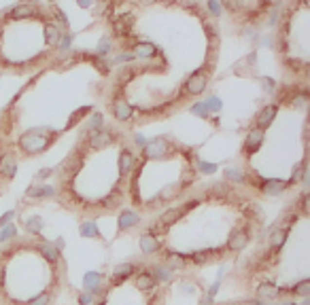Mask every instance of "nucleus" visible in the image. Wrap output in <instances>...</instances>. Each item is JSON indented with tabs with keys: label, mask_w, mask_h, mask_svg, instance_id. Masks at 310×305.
I'll list each match as a JSON object with an SVG mask.
<instances>
[{
	"label": "nucleus",
	"mask_w": 310,
	"mask_h": 305,
	"mask_svg": "<svg viewBox=\"0 0 310 305\" xmlns=\"http://www.w3.org/2000/svg\"><path fill=\"white\" fill-rule=\"evenodd\" d=\"M225 178L232 180V183H242V180H244V174L238 172V169H234V168H230V169H225Z\"/></svg>",
	"instance_id": "29"
},
{
	"label": "nucleus",
	"mask_w": 310,
	"mask_h": 305,
	"mask_svg": "<svg viewBox=\"0 0 310 305\" xmlns=\"http://www.w3.org/2000/svg\"><path fill=\"white\" fill-rule=\"evenodd\" d=\"M119 203H121V193L119 191H113L109 197L102 199V206L104 208H115V206H119Z\"/></svg>",
	"instance_id": "24"
},
{
	"label": "nucleus",
	"mask_w": 310,
	"mask_h": 305,
	"mask_svg": "<svg viewBox=\"0 0 310 305\" xmlns=\"http://www.w3.org/2000/svg\"><path fill=\"white\" fill-rule=\"evenodd\" d=\"M208 9L213 11L215 15H219V4H217V2H208Z\"/></svg>",
	"instance_id": "47"
},
{
	"label": "nucleus",
	"mask_w": 310,
	"mask_h": 305,
	"mask_svg": "<svg viewBox=\"0 0 310 305\" xmlns=\"http://www.w3.org/2000/svg\"><path fill=\"white\" fill-rule=\"evenodd\" d=\"M274 117H276V106L274 104H270V106H266L264 110L259 113V119H257V125H259V132L266 130L268 125L274 121Z\"/></svg>",
	"instance_id": "9"
},
{
	"label": "nucleus",
	"mask_w": 310,
	"mask_h": 305,
	"mask_svg": "<svg viewBox=\"0 0 310 305\" xmlns=\"http://www.w3.org/2000/svg\"><path fill=\"white\" fill-rule=\"evenodd\" d=\"M134 140H136V144H140V146H147V140H145L143 136H140V134H138V136L134 138Z\"/></svg>",
	"instance_id": "50"
},
{
	"label": "nucleus",
	"mask_w": 310,
	"mask_h": 305,
	"mask_svg": "<svg viewBox=\"0 0 310 305\" xmlns=\"http://www.w3.org/2000/svg\"><path fill=\"white\" fill-rule=\"evenodd\" d=\"M168 265H170L172 269H183L185 267V259L181 254H170V256H168Z\"/></svg>",
	"instance_id": "30"
},
{
	"label": "nucleus",
	"mask_w": 310,
	"mask_h": 305,
	"mask_svg": "<svg viewBox=\"0 0 310 305\" xmlns=\"http://www.w3.org/2000/svg\"><path fill=\"white\" fill-rule=\"evenodd\" d=\"M102 125V115L100 113H96L91 117V123H90V130H98V127Z\"/></svg>",
	"instance_id": "40"
},
{
	"label": "nucleus",
	"mask_w": 310,
	"mask_h": 305,
	"mask_svg": "<svg viewBox=\"0 0 310 305\" xmlns=\"http://www.w3.org/2000/svg\"><path fill=\"white\" fill-rule=\"evenodd\" d=\"M113 113H115V117L119 121H130L132 119V106L126 102V100H115Z\"/></svg>",
	"instance_id": "7"
},
{
	"label": "nucleus",
	"mask_w": 310,
	"mask_h": 305,
	"mask_svg": "<svg viewBox=\"0 0 310 305\" xmlns=\"http://www.w3.org/2000/svg\"><path fill=\"white\" fill-rule=\"evenodd\" d=\"M257 185H261L259 189L266 191L268 195H276V193H283L285 189H287V183H283V180H259Z\"/></svg>",
	"instance_id": "6"
},
{
	"label": "nucleus",
	"mask_w": 310,
	"mask_h": 305,
	"mask_svg": "<svg viewBox=\"0 0 310 305\" xmlns=\"http://www.w3.org/2000/svg\"><path fill=\"white\" fill-rule=\"evenodd\" d=\"M191 113H196V115H202V117H208V110L204 104H196V106H191Z\"/></svg>",
	"instance_id": "42"
},
{
	"label": "nucleus",
	"mask_w": 310,
	"mask_h": 305,
	"mask_svg": "<svg viewBox=\"0 0 310 305\" xmlns=\"http://www.w3.org/2000/svg\"><path fill=\"white\" fill-rule=\"evenodd\" d=\"M206 85H208L206 72L198 70V72H194L189 76V81H187V91H189L191 96H198V93H202L204 89H206Z\"/></svg>",
	"instance_id": "2"
},
{
	"label": "nucleus",
	"mask_w": 310,
	"mask_h": 305,
	"mask_svg": "<svg viewBox=\"0 0 310 305\" xmlns=\"http://www.w3.org/2000/svg\"><path fill=\"white\" fill-rule=\"evenodd\" d=\"M183 214H185V208H177V210L172 208V210H168V212L162 216V222H164V225H172V222L179 220Z\"/></svg>",
	"instance_id": "20"
},
{
	"label": "nucleus",
	"mask_w": 310,
	"mask_h": 305,
	"mask_svg": "<svg viewBox=\"0 0 310 305\" xmlns=\"http://www.w3.org/2000/svg\"><path fill=\"white\" fill-rule=\"evenodd\" d=\"M51 142H54V136L45 138V136H34V134H26V136L19 140V146H21V151H26V152H38V151L47 149V146H49Z\"/></svg>",
	"instance_id": "1"
},
{
	"label": "nucleus",
	"mask_w": 310,
	"mask_h": 305,
	"mask_svg": "<svg viewBox=\"0 0 310 305\" xmlns=\"http://www.w3.org/2000/svg\"><path fill=\"white\" fill-rule=\"evenodd\" d=\"M134 51H136L138 57H153L157 53V47L151 45V43H138L134 47Z\"/></svg>",
	"instance_id": "15"
},
{
	"label": "nucleus",
	"mask_w": 310,
	"mask_h": 305,
	"mask_svg": "<svg viewBox=\"0 0 310 305\" xmlns=\"http://www.w3.org/2000/svg\"><path fill=\"white\" fill-rule=\"evenodd\" d=\"M283 305H295V303H283Z\"/></svg>",
	"instance_id": "54"
},
{
	"label": "nucleus",
	"mask_w": 310,
	"mask_h": 305,
	"mask_svg": "<svg viewBox=\"0 0 310 305\" xmlns=\"http://www.w3.org/2000/svg\"><path fill=\"white\" fill-rule=\"evenodd\" d=\"M15 17V19H21V17H32L36 15V7H32V4H19V7L13 9V13H11Z\"/></svg>",
	"instance_id": "16"
},
{
	"label": "nucleus",
	"mask_w": 310,
	"mask_h": 305,
	"mask_svg": "<svg viewBox=\"0 0 310 305\" xmlns=\"http://www.w3.org/2000/svg\"><path fill=\"white\" fill-rule=\"evenodd\" d=\"M55 193V189L54 186H30V189H28V195L30 197H51Z\"/></svg>",
	"instance_id": "17"
},
{
	"label": "nucleus",
	"mask_w": 310,
	"mask_h": 305,
	"mask_svg": "<svg viewBox=\"0 0 310 305\" xmlns=\"http://www.w3.org/2000/svg\"><path fill=\"white\" fill-rule=\"evenodd\" d=\"M304 172H306V169H304V161L300 163V166H295V169H293V174H291V180H289V183L287 185H293L295 183V180H300L302 178V176H304Z\"/></svg>",
	"instance_id": "31"
},
{
	"label": "nucleus",
	"mask_w": 310,
	"mask_h": 305,
	"mask_svg": "<svg viewBox=\"0 0 310 305\" xmlns=\"http://www.w3.org/2000/svg\"><path fill=\"white\" fill-rule=\"evenodd\" d=\"M285 236H287V229H278V231L272 236V252H276L280 246L285 244Z\"/></svg>",
	"instance_id": "25"
},
{
	"label": "nucleus",
	"mask_w": 310,
	"mask_h": 305,
	"mask_svg": "<svg viewBox=\"0 0 310 305\" xmlns=\"http://www.w3.org/2000/svg\"><path fill=\"white\" fill-rule=\"evenodd\" d=\"M100 278L102 275L100 273H96V271H90L85 275V286H87V290H91V292H96L100 286H98V282H100Z\"/></svg>",
	"instance_id": "21"
},
{
	"label": "nucleus",
	"mask_w": 310,
	"mask_h": 305,
	"mask_svg": "<svg viewBox=\"0 0 310 305\" xmlns=\"http://www.w3.org/2000/svg\"><path fill=\"white\" fill-rule=\"evenodd\" d=\"M198 168H200L204 174H213L215 169H217V166H215V163H206V161H200V163H198Z\"/></svg>",
	"instance_id": "38"
},
{
	"label": "nucleus",
	"mask_w": 310,
	"mask_h": 305,
	"mask_svg": "<svg viewBox=\"0 0 310 305\" xmlns=\"http://www.w3.org/2000/svg\"><path fill=\"white\" fill-rule=\"evenodd\" d=\"M138 220H140V216L136 212H132V210H124L121 216H119V229H121V231H124V229H130V227L136 225Z\"/></svg>",
	"instance_id": "12"
},
{
	"label": "nucleus",
	"mask_w": 310,
	"mask_h": 305,
	"mask_svg": "<svg viewBox=\"0 0 310 305\" xmlns=\"http://www.w3.org/2000/svg\"><path fill=\"white\" fill-rule=\"evenodd\" d=\"M132 60V55H128V53H124V55H117V62H130Z\"/></svg>",
	"instance_id": "49"
},
{
	"label": "nucleus",
	"mask_w": 310,
	"mask_h": 305,
	"mask_svg": "<svg viewBox=\"0 0 310 305\" xmlns=\"http://www.w3.org/2000/svg\"><path fill=\"white\" fill-rule=\"evenodd\" d=\"M168 149H170V144H168V140H153L151 144L145 146V157H157V155H164Z\"/></svg>",
	"instance_id": "5"
},
{
	"label": "nucleus",
	"mask_w": 310,
	"mask_h": 305,
	"mask_svg": "<svg viewBox=\"0 0 310 305\" xmlns=\"http://www.w3.org/2000/svg\"><path fill=\"white\" fill-rule=\"evenodd\" d=\"M136 286H138V288H143V290H149V288H153V286H155V278L151 273H140L136 278Z\"/></svg>",
	"instance_id": "19"
},
{
	"label": "nucleus",
	"mask_w": 310,
	"mask_h": 305,
	"mask_svg": "<svg viewBox=\"0 0 310 305\" xmlns=\"http://www.w3.org/2000/svg\"><path fill=\"white\" fill-rule=\"evenodd\" d=\"M40 229H43V220H40V219H30V220H28V231L38 233Z\"/></svg>",
	"instance_id": "33"
},
{
	"label": "nucleus",
	"mask_w": 310,
	"mask_h": 305,
	"mask_svg": "<svg viewBox=\"0 0 310 305\" xmlns=\"http://www.w3.org/2000/svg\"><path fill=\"white\" fill-rule=\"evenodd\" d=\"M249 244V231L247 229H236L232 233V237L227 239V248L230 250H242Z\"/></svg>",
	"instance_id": "4"
},
{
	"label": "nucleus",
	"mask_w": 310,
	"mask_h": 305,
	"mask_svg": "<svg viewBox=\"0 0 310 305\" xmlns=\"http://www.w3.org/2000/svg\"><path fill=\"white\" fill-rule=\"evenodd\" d=\"M132 163H134V157H132V152L130 151H121V157H119V169H121V174H130V169H132Z\"/></svg>",
	"instance_id": "14"
},
{
	"label": "nucleus",
	"mask_w": 310,
	"mask_h": 305,
	"mask_svg": "<svg viewBox=\"0 0 310 305\" xmlns=\"http://www.w3.org/2000/svg\"><path fill=\"white\" fill-rule=\"evenodd\" d=\"M132 76H134V70L132 68H124L119 72V85L121 83H128V81H132Z\"/></svg>",
	"instance_id": "34"
},
{
	"label": "nucleus",
	"mask_w": 310,
	"mask_h": 305,
	"mask_svg": "<svg viewBox=\"0 0 310 305\" xmlns=\"http://www.w3.org/2000/svg\"><path fill=\"white\" fill-rule=\"evenodd\" d=\"M109 51H110V40L102 38V40H100V45H98V55H107Z\"/></svg>",
	"instance_id": "35"
},
{
	"label": "nucleus",
	"mask_w": 310,
	"mask_h": 305,
	"mask_svg": "<svg viewBox=\"0 0 310 305\" xmlns=\"http://www.w3.org/2000/svg\"><path fill=\"white\" fill-rule=\"evenodd\" d=\"M90 106H81L79 110H77V113H74L73 117H70V121L66 123V130H70V127H73V125H77V123H79V119H81V117H83V115H87V113H90Z\"/></svg>",
	"instance_id": "27"
},
{
	"label": "nucleus",
	"mask_w": 310,
	"mask_h": 305,
	"mask_svg": "<svg viewBox=\"0 0 310 305\" xmlns=\"http://www.w3.org/2000/svg\"><path fill=\"white\" fill-rule=\"evenodd\" d=\"M81 236L83 237H98V227L93 220H87L81 225Z\"/></svg>",
	"instance_id": "23"
},
{
	"label": "nucleus",
	"mask_w": 310,
	"mask_h": 305,
	"mask_svg": "<svg viewBox=\"0 0 310 305\" xmlns=\"http://www.w3.org/2000/svg\"><path fill=\"white\" fill-rule=\"evenodd\" d=\"M204 106H206V110L208 108H213V110H219L221 108V100L217 98V96H210L206 102H204Z\"/></svg>",
	"instance_id": "32"
},
{
	"label": "nucleus",
	"mask_w": 310,
	"mask_h": 305,
	"mask_svg": "<svg viewBox=\"0 0 310 305\" xmlns=\"http://www.w3.org/2000/svg\"><path fill=\"white\" fill-rule=\"evenodd\" d=\"M155 278H160V280H170V271H168V269H164V267H157V269H155Z\"/></svg>",
	"instance_id": "41"
},
{
	"label": "nucleus",
	"mask_w": 310,
	"mask_h": 305,
	"mask_svg": "<svg viewBox=\"0 0 310 305\" xmlns=\"http://www.w3.org/2000/svg\"><path fill=\"white\" fill-rule=\"evenodd\" d=\"M2 284H4V271L0 269V286H2Z\"/></svg>",
	"instance_id": "52"
},
{
	"label": "nucleus",
	"mask_w": 310,
	"mask_h": 305,
	"mask_svg": "<svg viewBox=\"0 0 310 305\" xmlns=\"http://www.w3.org/2000/svg\"><path fill=\"white\" fill-rule=\"evenodd\" d=\"M38 250L43 252V254H45V256H47V259H49V261H57V256H60V250H57L55 246H51V244H45V242L38 246Z\"/></svg>",
	"instance_id": "22"
},
{
	"label": "nucleus",
	"mask_w": 310,
	"mask_h": 305,
	"mask_svg": "<svg viewBox=\"0 0 310 305\" xmlns=\"http://www.w3.org/2000/svg\"><path fill=\"white\" fill-rule=\"evenodd\" d=\"M257 292H259V297L264 299H276L278 297V288L274 284H259V288H257Z\"/></svg>",
	"instance_id": "18"
},
{
	"label": "nucleus",
	"mask_w": 310,
	"mask_h": 305,
	"mask_svg": "<svg viewBox=\"0 0 310 305\" xmlns=\"http://www.w3.org/2000/svg\"><path fill=\"white\" fill-rule=\"evenodd\" d=\"M113 142V134L110 132H96L90 136V146L91 149H102V146H107Z\"/></svg>",
	"instance_id": "8"
},
{
	"label": "nucleus",
	"mask_w": 310,
	"mask_h": 305,
	"mask_svg": "<svg viewBox=\"0 0 310 305\" xmlns=\"http://www.w3.org/2000/svg\"><path fill=\"white\" fill-rule=\"evenodd\" d=\"M140 250L145 252V254H151V252H157L160 250V242H157L155 236H143L140 237Z\"/></svg>",
	"instance_id": "11"
},
{
	"label": "nucleus",
	"mask_w": 310,
	"mask_h": 305,
	"mask_svg": "<svg viewBox=\"0 0 310 305\" xmlns=\"http://www.w3.org/2000/svg\"><path fill=\"white\" fill-rule=\"evenodd\" d=\"M132 23H134L132 15H121L113 21V30H115L117 36L126 38V36H130V32H132Z\"/></svg>",
	"instance_id": "3"
},
{
	"label": "nucleus",
	"mask_w": 310,
	"mask_h": 305,
	"mask_svg": "<svg viewBox=\"0 0 310 305\" xmlns=\"http://www.w3.org/2000/svg\"><path fill=\"white\" fill-rule=\"evenodd\" d=\"M13 214H15V212H13V210H11V212H7V214H4V216H2V219H0V227H2V225H4V222H9V219H13Z\"/></svg>",
	"instance_id": "45"
},
{
	"label": "nucleus",
	"mask_w": 310,
	"mask_h": 305,
	"mask_svg": "<svg viewBox=\"0 0 310 305\" xmlns=\"http://www.w3.org/2000/svg\"><path fill=\"white\" fill-rule=\"evenodd\" d=\"M81 305H91V295H81Z\"/></svg>",
	"instance_id": "46"
},
{
	"label": "nucleus",
	"mask_w": 310,
	"mask_h": 305,
	"mask_svg": "<svg viewBox=\"0 0 310 305\" xmlns=\"http://www.w3.org/2000/svg\"><path fill=\"white\" fill-rule=\"evenodd\" d=\"M261 83H264V89H266V91H274V81H272V79L264 76V79H261Z\"/></svg>",
	"instance_id": "44"
},
{
	"label": "nucleus",
	"mask_w": 310,
	"mask_h": 305,
	"mask_svg": "<svg viewBox=\"0 0 310 305\" xmlns=\"http://www.w3.org/2000/svg\"><path fill=\"white\" fill-rule=\"evenodd\" d=\"M15 236V227H7V229H2V231H0V242H4V239H11Z\"/></svg>",
	"instance_id": "37"
},
{
	"label": "nucleus",
	"mask_w": 310,
	"mask_h": 305,
	"mask_svg": "<svg viewBox=\"0 0 310 305\" xmlns=\"http://www.w3.org/2000/svg\"><path fill=\"white\" fill-rule=\"evenodd\" d=\"M124 282V278H117V275H113V284H121Z\"/></svg>",
	"instance_id": "51"
},
{
	"label": "nucleus",
	"mask_w": 310,
	"mask_h": 305,
	"mask_svg": "<svg viewBox=\"0 0 310 305\" xmlns=\"http://www.w3.org/2000/svg\"><path fill=\"white\" fill-rule=\"evenodd\" d=\"M90 60H91L93 64H96V66H98V70H100V72H109V66H107V64H104V62L100 60V57H90Z\"/></svg>",
	"instance_id": "43"
},
{
	"label": "nucleus",
	"mask_w": 310,
	"mask_h": 305,
	"mask_svg": "<svg viewBox=\"0 0 310 305\" xmlns=\"http://www.w3.org/2000/svg\"><path fill=\"white\" fill-rule=\"evenodd\" d=\"M210 254H213V250H202V252H196V254H194V263H204Z\"/></svg>",
	"instance_id": "36"
},
{
	"label": "nucleus",
	"mask_w": 310,
	"mask_h": 305,
	"mask_svg": "<svg viewBox=\"0 0 310 305\" xmlns=\"http://www.w3.org/2000/svg\"><path fill=\"white\" fill-rule=\"evenodd\" d=\"M47 303H49V295H47V292H43V295H40V297L32 299V301L28 303V305H47Z\"/></svg>",
	"instance_id": "39"
},
{
	"label": "nucleus",
	"mask_w": 310,
	"mask_h": 305,
	"mask_svg": "<svg viewBox=\"0 0 310 305\" xmlns=\"http://www.w3.org/2000/svg\"><path fill=\"white\" fill-rule=\"evenodd\" d=\"M261 140H264V134H261L259 130L251 132V134H249V138H247V142H244V151H247L249 155H253V152L261 146Z\"/></svg>",
	"instance_id": "10"
},
{
	"label": "nucleus",
	"mask_w": 310,
	"mask_h": 305,
	"mask_svg": "<svg viewBox=\"0 0 310 305\" xmlns=\"http://www.w3.org/2000/svg\"><path fill=\"white\" fill-rule=\"evenodd\" d=\"M242 305H259L257 301H249V303H242Z\"/></svg>",
	"instance_id": "53"
},
{
	"label": "nucleus",
	"mask_w": 310,
	"mask_h": 305,
	"mask_svg": "<svg viewBox=\"0 0 310 305\" xmlns=\"http://www.w3.org/2000/svg\"><path fill=\"white\" fill-rule=\"evenodd\" d=\"M70 40H73V34H66V38H64V43H62V47H64V49H68Z\"/></svg>",
	"instance_id": "48"
},
{
	"label": "nucleus",
	"mask_w": 310,
	"mask_h": 305,
	"mask_svg": "<svg viewBox=\"0 0 310 305\" xmlns=\"http://www.w3.org/2000/svg\"><path fill=\"white\" fill-rule=\"evenodd\" d=\"M293 295H300V297H308L310 292V280H302V282H297L293 288H291Z\"/></svg>",
	"instance_id": "26"
},
{
	"label": "nucleus",
	"mask_w": 310,
	"mask_h": 305,
	"mask_svg": "<svg viewBox=\"0 0 310 305\" xmlns=\"http://www.w3.org/2000/svg\"><path fill=\"white\" fill-rule=\"evenodd\" d=\"M15 169H17V166H15V159H13L11 155H4L2 159H0V174L13 176V174H15Z\"/></svg>",
	"instance_id": "13"
},
{
	"label": "nucleus",
	"mask_w": 310,
	"mask_h": 305,
	"mask_svg": "<svg viewBox=\"0 0 310 305\" xmlns=\"http://www.w3.org/2000/svg\"><path fill=\"white\" fill-rule=\"evenodd\" d=\"M134 271V265H132V263H124V265H117L115 267V275H117V278H128V275H130Z\"/></svg>",
	"instance_id": "28"
}]
</instances>
